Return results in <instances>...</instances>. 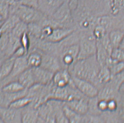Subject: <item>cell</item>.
<instances>
[{"label":"cell","mask_w":124,"mask_h":123,"mask_svg":"<svg viewBox=\"0 0 124 123\" xmlns=\"http://www.w3.org/2000/svg\"><path fill=\"white\" fill-rule=\"evenodd\" d=\"M100 68L95 55L85 59L78 60L68 70L72 76L91 81L97 87V77Z\"/></svg>","instance_id":"cell-1"},{"label":"cell","mask_w":124,"mask_h":123,"mask_svg":"<svg viewBox=\"0 0 124 123\" xmlns=\"http://www.w3.org/2000/svg\"><path fill=\"white\" fill-rule=\"evenodd\" d=\"M10 14L16 15L20 20L27 24L41 22L48 16L39 9L18 2L12 3L10 4Z\"/></svg>","instance_id":"cell-2"},{"label":"cell","mask_w":124,"mask_h":123,"mask_svg":"<svg viewBox=\"0 0 124 123\" xmlns=\"http://www.w3.org/2000/svg\"><path fill=\"white\" fill-rule=\"evenodd\" d=\"M49 23L54 28L67 27L77 30L72 13L67 0L62 4L53 14L49 16Z\"/></svg>","instance_id":"cell-3"},{"label":"cell","mask_w":124,"mask_h":123,"mask_svg":"<svg viewBox=\"0 0 124 123\" xmlns=\"http://www.w3.org/2000/svg\"><path fill=\"white\" fill-rule=\"evenodd\" d=\"M80 32L79 52L78 59H83L96 55L97 40L92 32Z\"/></svg>","instance_id":"cell-4"},{"label":"cell","mask_w":124,"mask_h":123,"mask_svg":"<svg viewBox=\"0 0 124 123\" xmlns=\"http://www.w3.org/2000/svg\"><path fill=\"white\" fill-rule=\"evenodd\" d=\"M72 81L78 90L89 98L98 97L99 89L91 81L72 76Z\"/></svg>","instance_id":"cell-5"},{"label":"cell","mask_w":124,"mask_h":123,"mask_svg":"<svg viewBox=\"0 0 124 123\" xmlns=\"http://www.w3.org/2000/svg\"><path fill=\"white\" fill-rule=\"evenodd\" d=\"M27 55L22 57L16 58L12 70L9 76L3 81L0 82V86L1 87L10 81L17 80L18 76L24 70L30 68L27 62Z\"/></svg>","instance_id":"cell-6"},{"label":"cell","mask_w":124,"mask_h":123,"mask_svg":"<svg viewBox=\"0 0 124 123\" xmlns=\"http://www.w3.org/2000/svg\"><path fill=\"white\" fill-rule=\"evenodd\" d=\"M0 117L3 123H22L21 109L9 107H0Z\"/></svg>","instance_id":"cell-7"},{"label":"cell","mask_w":124,"mask_h":123,"mask_svg":"<svg viewBox=\"0 0 124 123\" xmlns=\"http://www.w3.org/2000/svg\"><path fill=\"white\" fill-rule=\"evenodd\" d=\"M89 98L86 97L74 98L64 103L71 109L81 115H85L88 113Z\"/></svg>","instance_id":"cell-8"},{"label":"cell","mask_w":124,"mask_h":123,"mask_svg":"<svg viewBox=\"0 0 124 123\" xmlns=\"http://www.w3.org/2000/svg\"><path fill=\"white\" fill-rule=\"evenodd\" d=\"M72 81V75L68 69L62 68L54 73L52 83L58 88L69 85Z\"/></svg>","instance_id":"cell-9"},{"label":"cell","mask_w":124,"mask_h":123,"mask_svg":"<svg viewBox=\"0 0 124 123\" xmlns=\"http://www.w3.org/2000/svg\"><path fill=\"white\" fill-rule=\"evenodd\" d=\"M32 69L36 84L48 85L52 82L54 73L41 66Z\"/></svg>","instance_id":"cell-10"},{"label":"cell","mask_w":124,"mask_h":123,"mask_svg":"<svg viewBox=\"0 0 124 123\" xmlns=\"http://www.w3.org/2000/svg\"><path fill=\"white\" fill-rule=\"evenodd\" d=\"M41 67L54 73L62 68L58 56L43 52H42V63Z\"/></svg>","instance_id":"cell-11"},{"label":"cell","mask_w":124,"mask_h":123,"mask_svg":"<svg viewBox=\"0 0 124 123\" xmlns=\"http://www.w3.org/2000/svg\"><path fill=\"white\" fill-rule=\"evenodd\" d=\"M67 0H39V9L46 15L50 16Z\"/></svg>","instance_id":"cell-12"},{"label":"cell","mask_w":124,"mask_h":123,"mask_svg":"<svg viewBox=\"0 0 124 123\" xmlns=\"http://www.w3.org/2000/svg\"><path fill=\"white\" fill-rule=\"evenodd\" d=\"M75 30L74 29L67 27L54 28L50 35L44 40L53 43H59L65 39Z\"/></svg>","instance_id":"cell-13"},{"label":"cell","mask_w":124,"mask_h":123,"mask_svg":"<svg viewBox=\"0 0 124 123\" xmlns=\"http://www.w3.org/2000/svg\"><path fill=\"white\" fill-rule=\"evenodd\" d=\"M21 110L22 123H38L39 119L38 108L35 107L31 103Z\"/></svg>","instance_id":"cell-14"},{"label":"cell","mask_w":124,"mask_h":123,"mask_svg":"<svg viewBox=\"0 0 124 123\" xmlns=\"http://www.w3.org/2000/svg\"><path fill=\"white\" fill-rule=\"evenodd\" d=\"M27 62L30 68H35L41 65L42 61V52L38 49L32 48L27 55Z\"/></svg>","instance_id":"cell-15"},{"label":"cell","mask_w":124,"mask_h":123,"mask_svg":"<svg viewBox=\"0 0 124 123\" xmlns=\"http://www.w3.org/2000/svg\"><path fill=\"white\" fill-rule=\"evenodd\" d=\"M24 88L28 89L36 84L32 68H29L20 74L17 78Z\"/></svg>","instance_id":"cell-16"},{"label":"cell","mask_w":124,"mask_h":123,"mask_svg":"<svg viewBox=\"0 0 124 123\" xmlns=\"http://www.w3.org/2000/svg\"><path fill=\"white\" fill-rule=\"evenodd\" d=\"M16 58L11 56L6 58L0 65V82L6 78L11 74Z\"/></svg>","instance_id":"cell-17"},{"label":"cell","mask_w":124,"mask_h":123,"mask_svg":"<svg viewBox=\"0 0 124 123\" xmlns=\"http://www.w3.org/2000/svg\"><path fill=\"white\" fill-rule=\"evenodd\" d=\"M96 57L101 66H107L111 59L110 55L103 46L101 43L98 41H97Z\"/></svg>","instance_id":"cell-18"},{"label":"cell","mask_w":124,"mask_h":123,"mask_svg":"<svg viewBox=\"0 0 124 123\" xmlns=\"http://www.w3.org/2000/svg\"><path fill=\"white\" fill-rule=\"evenodd\" d=\"M108 34L114 48L120 47L124 41V31L120 29H115L109 32Z\"/></svg>","instance_id":"cell-19"},{"label":"cell","mask_w":124,"mask_h":123,"mask_svg":"<svg viewBox=\"0 0 124 123\" xmlns=\"http://www.w3.org/2000/svg\"><path fill=\"white\" fill-rule=\"evenodd\" d=\"M20 21V19L17 16L10 14L3 22L0 27V33H11L14 27Z\"/></svg>","instance_id":"cell-20"},{"label":"cell","mask_w":124,"mask_h":123,"mask_svg":"<svg viewBox=\"0 0 124 123\" xmlns=\"http://www.w3.org/2000/svg\"><path fill=\"white\" fill-rule=\"evenodd\" d=\"M113 75L108 67L107 65L101 66L97 77V86L105 85L112 78Z\"/></svg>","instance_id":"cell-21"},{"label":"cell","mask_w":124,"mask_h":123,"mask_svg":"<svg viewBox=\"0 0 124 123\" xmlns=\"http://www.w3.org/2000/svg\"><path fill=\"white\" fill-rule=\"evenodd\" d=\"M63 109L68 123H82L84 115L78 114L65 104L64 102Z\"/></svg>","instance_id":"cell-22"},{"label":"cell","mask_w":124,"mask_h":123,"mask_svg":"<svg viewBox=\"0 0 124 123\" xmlns=\"http://www.w3.org/2000/svg\"><path fill=\"white\" fill-rule=\"evenodd\" d=\"M1 88L5 92L9 93L18 92L27 89L17 80L10 81Z\"/></svg>","instance_id":"cell-23"},{"label":"cell","mask_w":124,"mask_h":123,"mask_svg":"<svg viewBox=\"0 0 124 123\" xmlns=\"http://www.w3.org/2000/svg\"><path fill=\"white\" fill-rule=\"evenodd\" d=\"M32 99L28 96L20 97L12 102L8 107L17 109H22L32 102Z\"/></svg>","instance_id":"cell-24"},{"label":"cell","mask_w":124,"mask_h":123,"mask_svg":"<svg viewBox=\"0 0 124 123\" xmlns=\"http://www.w3.org/2000/svg\"><path fill=\"white\" fill-rule=\"evenodd\" d=\"M28 32V24L20 20L18 22L11 32V34L20 38L24 33Z\"/></svg>","instance_id":"cell-25"},{"label":"cell","mask_w":124,"mask_h":123,"mask_svg":"<svg viewBox=\"0 0 124 123\" xmlns=\"http://www.w3.org/2000/svg\"><path fill=\"white\" fill-rule=\"evenodd\" d=\"M93 35L97 41H99L108 34L106 29L104 27L96 24L92 31Z\"/></svg>","instance_id":"cell-26"},{"label":"cell","mask_w":124,"mask_h":123,"mask_svg":"<svg viewBox=\"0 0 124 123\" xmlns=\"http://www.w3.org/2000/svg\"><path fill=\"white\" fill-rule=\"evenodd\" d=\"M111 58L115 62H124V49L117 48L113 49L111 55Z\"/></svg>","instance_id":"cell-27"},{"label":"cell","mask_w":124,"mask_h":123,"mask_svg":"<svg viewBox=\"0 0 124 123\" xmlns=\"http://www.w3.org/2000/svg\"><path fill=\"white\" fill-rule=\"evenodd\" d=\"M20 42L22 46L28 54L31 47V40L28 32L25 33L20 37Z\"/></svg>","instance_id":"cell-28"},{"label":"cell","mask_w":124,"mask_h":123,"mask_svg":"<svg viewBox=\"0 0 124 123\" xmlns=\"http://www.w3.org/2000/svg\"><path fill=\"white\" fill-rule=\"evenodd\" d=\"M10 4L8 3H0V14L6 19L9 15Z\"/></svg>","instance_id":"cell-29"},{"label":"cell","mask_w":124,"mask_h":123,"mask_svg":"<svg viewBox=\"0 0 124 123\" xmlns=\"http://www.w3.org/2000/svg\"><path fill=\"white\" fill-rule=\"evenodd\" d=\"M18 3L29 7L39 9V0H21Z\"/></svg>","instance_id":"cell-30"},{"label":"cell","mask_w":124,"mask_h":123,"mask_svg":"<svg viewBox=\"0 0 124 123\" xmlns=\"http://www.w3.org/2000/svg\"><path fill=\"white\" fill-rule=\"evenodd\" d=\"M97 108L100 112L107 111L108 100L105 99H98L97 102Z\"/></svg>","instance_id":"cell-31"},{"label":"cell","mask_w":124,"mask_h":123,"mask_svg":"<svg viewBox=\"0 0 124 123\" xmlns=\"http://www.w3.org/2000/svg\"><path fill=\"white\" fill-rule=\"evenodd\" d=\"M117 103L116 101L114 98L108 100V110L109 112H114L117 110Z\"/></svg>","instance_id":"cell-32"},{"label":"cell","mask_w":124,"mask_h":123,"mask_svg":"<svg viewBox=\"0 0 124 123\" xmlns=\"http://www.w3.org/2000/svg\"><path fill=\"white\" fill-rule=\"evenodd\" d=\"M27 55V52L22 46H21L16 50L11 56H13L16 58L18 57H22Z\"/></svg>","instance_id":"cell-33"},{"label":"cell","mask_w":124,"mask_h":123,"mask_svg":"<svg viewBox=\"0 0 124 123\" xmlns=\"http://www.w3.org/2000/svg\"><path fill=\"white\" fill-rule=\"evenodd\" d=\"M80 1V0H67L68 4L72 14L77 9Z\"/></svg>","instance_id":"cell-34"},{"label":"cell","mask_w":124,"mask_h":123,"mask_svg":"<svg viewBox=\"0 0 124 123\" xmlns=\"http://www.w3.org/2000/svg\"><path fill=\"white\" fill-rule=\"evenodd\" d=\"M6 107V105L5 92L3 91L1 88L0 87V107Z\"/></svg>","instance_id":"cell-35"},{"label":"cell","mask_w":124,"mask_h":123,"mask_svg":"<svg viewBox=\"0 0 124 123\" xmlns=\"http://www.w3.org/2000/svg\"><path fill=\"white\" fill-rule=\"evenodd\" d=\"M119 91H123L124 92V82L122 84V85L120 86L119 89Z\"/></svg>","instance_id":"cell-36"},{"label":"cell","mask_w":124,"mask_h":123,"mask_svg":"<svg viewBox=\"0 0 124 123\" xmlns=\"http://www.w3.org/2000/svg\"><path fill=\"white\" fill-rule=\"evenodd\" d=\"M5 20V19L0 14V23H2Z\"/></svg>","instance_id":"cell-37"},{"label":"cell","mask_w":124,"mask_h":123,"mask_svg":"<svg viewBox=\"0 0 124 123\" xmlns=\"http://www.w3.org/2000/svg\"><path fill=\"white\" fill-rule=\"evenodd\" d=\"M11 0L10 4H11L13 2H19L21 0Z\"/></svg>","instance_id":"cell-38"},{"label":"cell","mask_w":124,"mask_h":123,"mask_svg":"<svg viewBox=\"0 0 124 123\" xmlns=\"http://www.w3.org/2000/svg\"><path fill=\"white\" fill-rule=\"evenodd\" d=\"M122 118H123V119L124 120V114L122 115Z\"/></svg>","instance_id":"cell-39"},{"label":"cell","mask_w":124,"mask_h":123,"mask_svg":"<svg viewBox=\"0 0 124 123\" xmlns=\"http://www.w3.org/2000/svg\"><path fill=\"white\" fill-rule=\"evenodd\" d=\"M2 23L3 22H2V23H0V27L1 26V24H2Z\"/></svg>","instance_id":"cell-40"}]
</instances>
